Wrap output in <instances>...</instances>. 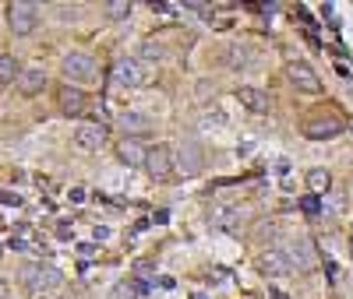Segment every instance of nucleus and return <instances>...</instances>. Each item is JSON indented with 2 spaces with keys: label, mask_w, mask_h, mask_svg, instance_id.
I'll list each match as a JSON object with an SVG mask.
<instances>
[{
  "label": "nucleus",
  "mask_w": 353,
  "mask_h": 299,
  "mask_svg": "<svg viewBox=\"0 0 353 299\" xmlns=\"http://www.w3.org/2000/svg\"><path fill=\"white\" fill-rule=\"evenodd\" d=\"M21 282H25L28 292L43 296V292H53L57 285H61L64 275H61V267H57V264H50V261H36V264H25V267H21Z\"/></svg>",
  "instance_id": "obj_1"
},
{
  "label": "nucleus",
  "mask_w": 353,
  "mask_h": 299,
  "mask_svg": "<svg viewBox=\"0 0 353 299\" xmlns=\"http://www.w3.org/2000/svg\"><path fill=\"white\" fill-rule=\"evenodd\" d=\"M149 67L141 64L138 56H121L113 64V81L117 85H124V88H141V85H149Z\"/></svg>",
  "instance_id": "obj_2"
},
{
  "label": "nucleus",
  "mask_w": 353,
  "mask_h": 299,
  "mask_svg": "<svg viewBox=\"0 0 353 299\" xmlns=\"http://www.w3.org/2000/svg\"><path fill=\"white\" fill-rule=\"evenodd\" d=\"M61 71H64V78H68V85L74 81V85H88V81H96V60L88 56V53H68L64 56V64H61Z\"/></svg>",
  "instance_id": "obj_3"
},
{
  "label": "nucleus",
  "mask_w": 353,
  "mask_h": 299,
  "mask_svg": "<svg viewBox=\"0 0 353 299\" xmlns=\"http://www.w3.org/2000/svg\"><path fill=\"white\" fill-rule=\"evenodd\" d=\"M173 169H176V159H173V148H170V144H156V148H149V155H145V173H149L156 184L170 179Z\"/></svg>",
  "instance_id": "obj_4"
},
{
  "label": "nucleus",
  "mask_w": 353,
  "mask_h": 299,
  "mask_svg": "<svg viewBox=\"0 0 353 299\" xmlns=\"http://www.w3.org/2000/svg\"><path fill=\"white\" fill-rule=\"evenodd\" d=\"M8 25H11L14 36H28L39 25V8L36 4H25V0H14V4L8 8Z\"/></svg>",
  "instance_id": "obj_5"
},
{
  "label": "nucleus",
  "mask_w": 353,
  "mask_h": 299,
  "mask_svg": "<svg viewBox=\"0 0 353 299\" xmlns=\"http://www.w3.org/2000/svg\"><path fill=\"white\" fill-rule=\"evenodd\" d=\"M286 257H290V264L297 267V272H314V267H318V250H314V243L307 236L290 239V243H286Z\"/></svg>",
  "instance_id": "obj_6"
},
{
  "label": "nucleus",
  "mask_w": 353,
  "mask_h": 299,
  "mask_svg": "<svg viewBox=\"0 0 353 299\" xmlns=\"http://www.w3.org/2000/svg\"><path fill=\"white\" fill-rule=\"evenodd\" d=\"M173 159H176V169H181L184 176H198V173L205 169V159H201V144H198L194 137H184V141H181V148L173 152Z\"/></svg>",
  "instance_id": "obj_7"
},
{
  "label": "nucleus",
  "mask_w": 353,
  "mask_h": 299,
  "mask_svg": "<svg viewBox=\"0 0 353 299\" xmlns=\"http://www.w3.org/2000/svg\"><path fill=\"white\" fill-rule=\"evenodd\" d=\"M286 78H290L293 88H301V92H321V78L314 74L311 64H304V60H293L286 67Z\"/></svg>",
  "instance_id": "obj_8"
},
{
  "label": "nucleus",
  "mask_w": 353,
  "mask_h": 299,
  "mask_svg": "<svg viewBox=\"0 0 353 299\" xmlns=\"http://www.w3.org/2000/svg\"><path fill=\"white\" fill-rule=\"evenodd\" d=\"M339 134H343L339 116H311L304 124V137H311V141H329V137H339Z\"/></svg>",
  "instance_id": "obj_9"
},
{
  "label": "nucleus",
  "mask_w": 353,
  "mask_h": 299,
  "mask_svg": "<svg viewBox=\"0 0 353 299\" xmlns=\"http://www.w3.org/2000/svg\"><path fill=\"white\" fill-rule=\"evenodd\" d=\"M258 267H261V275H269V278H283V275L293 272V264H290L286 250H265L261 261H258Z\"/></svg>",
  "instance_id": "obj_10"
},
{
  "label": "nucleus",
  "mask_w": 353,
  "mask_h": 299,
  "mask_svg": "<svg viewBox=\"0 0 353 299\" xmlns=\"http://www.w3.org/2000/svg\"><path fill=\"white\" fill-rule=\"evenodd\" d=\"M145 155H149V148H145L138 137H124L121 144H117V159H121L128 169H134V166H145Z\"/></svg>",
  "instance_id": "obj_11"
},
{
  "label": "nucleus",
  "mask_w": 353,
  "mask_h": 299,
  "mask_svg": "<svg viewBox=\"0 0 353 299\" xmlns=\"http://www.w3.org/2000/svg\"><path fill=\"white\" fill-rule=\"evenodd\" d=\"M57 106H61L64 116H81L85 113V92L74 85H64L61 92H57Z\"/></svg>",
  "instance_id": "obj_12"
},
{
  "label": "nucleus",
  "mask_w": 353,
  "mask_h": 299,
  "mask_svg": "<svg viewBox=\"0 0 353 299\" xmlns=\"http://www.w3.org/2000/svg\"><path fill=\"white\" fill-rule=\"evenodd\" d=\"M212 225L223 229V232H241V225H244V208H241V204L219 208V212L212 215Z\"/></svg>",
  "instance_id": "obj_13"
},
{
  "label": "nucleus",
  "mask_w": 353,
  "mask_h": 299,
  "mask_svg": "<svg viewBox=\"0 0 353 299\" xmlns=\"http://www.w3.org/2000/svg\"><path fill=\"white\" fill-rule=\"evenodd\" d=\"M106 141V127L103 124H88V127H78L74 134V144L81 152H99V144Z\"/></svg>",
  "instance_id": "obj_14"
},
{
  "label": "nucleus",
  "mask_w": 353,
  "mask_h": 299,
  "mask_svg": "<svg viewBox=\"0 0 353 299\" xmlns=\"http://www.w3.org/2000/svg\"><path fill=\"white\" fill-rule=\"evenodd\" d=\"M14 85H18V92H21V96H36V92H43V85H46V71H39V67H25V71H18Z\"/></svg>",
  "instance_id": "obj_15"
},
{
  "label": "nucleus",
  "mask_w": 353,
  "mask_h": 299,
  "mask_svg": "<svg viewBox=\"0 0 353 299\" xmlns=\"http://www.w3.org/2000/svg\"><path fill=\"white\" fill-rule=\"evenodd\" d=\"M237 99H241V106L251 109V113H269V96H265L261 88H254V85H241V88H237Z\"/></svg>",
  "instance_id": "obj_16"
},
{
  "label": "nucleus",
  "mask_w": 353,
  "mask_h": 299,
  "mask_svg": "<svg viewBox=\"0 0 353 299\" xmlns=\"http://www.w3.org/2000/svg\"><path fill=\"white\" fill-rule=\"evenodd\" d=\"M248 60H251V49H248L244 43H230V46H226V67H230V71H244Z\"/></svg>",
  "instance_id": "obj_17"
},
{
  "label": "nucleus",
  "mask_w": 353,
  "mask_h": 299,
  "mask_svg": "<svg viewBox=\"0 0 353 299\" xmlns=\"http://www.w3.org/2000/svg\"><path fill=\"white\" fill-rule=\"evenodd\" d=\"M307 187H311L314 194H329V190H332L329 169H307Z\"/></svg>",
  "instance_id": "obj_18"
},
{
  "label": "nucleus",
  "mask_w": 353,
  "mask_h": 299,
  "mask_svg": "<svg viewBox=\"0 0 353 299\" xmlns=\"http://www.w3.org/2000/svg\"><path fill=\"white\" fill-rule=\"evenodd\" d=\"M343 208H346V197H343V190H336V187L321 197V215H339Z\"/></svg>",
  "instance_id": "obj_19"
},
{
  "label": "nucleus",
  "mask_w": 353,
  "mask_h": 299,
  "mask_svg": "<svg viewBox=\"0 0 353 299\" xmlns=\"http://www.w3.org/2000/svg\"><path fill=\"white\" fill-rule=\"evenodd\" d=\"M121 127L138 134V131H149V127H152V120L145 116V113H121Z\"/></svg>",
  "instance_id": "obj_20"
},
{
  "label": "nucleus",
  "mask_w": 353,
  "mask_h": 299,
  "mask_svg": "<svg viewBox=\"0 0 353 299\" xmlns=\"http://www.w3.org/2000/svg\"><path fill=\"white\" fill-rule=\"evenodd\" d=\"M103 11H106V18H113V21L131 18V4H128V0H110V4H106Z\"/></svg>",
  "instance_id": "obj_21"
},
{
  "label": "nucleus",
  "mask_w": 353,
  "mask_h": 299,
  "mask_svg": "<svg viewBox=\"0 0 353 299\" xmlns=\"http://www.w3.org/2000/svg\"><path fill=\"white\" fill-rule=\"evenodd\" d=\"M198 124H201V127H226V113H223L219 106H212V109H205V113H201Z\"/></svg>",
  "instance_id": "obj_22"
},
{
  "label": "nucleus",
  "mask_w": 353,
  "mask_h": 299,
  "mask_svg": "<svg viewBox=\"0 0 353 299\" xmlns=\"http://www.w3.org/2000/svg\"><path fill=\"white\" fill-rule=\"evenodd\" d=\"M14 78H18V64H14V56L0 53V85H8V81H14Z\"/></svg>",
  "instance_id": "obj_23"
},
{
  "label": "nucleus",
  "mask_w": 353,
  "mask_h": 299,
  "mask_svg": "<svg viewBox=\"0 0 353 299\" xmlns=\"http://www.w3.org/2000/svg\"><path fill=\"white\" fill-rule=\"evenodd\" d=\"M106 299H138V289H134V282H117Z\"/></svg>",
  "instance_id": "obj_24"
},
{
  "label": "nucleus",
  "mask_w": 353,
  "mask_h": 299,
  "mask_svg": "<svg viewBox=\"0 0 353 299\" xmlns=\"http://www.w3.org/2000/svg\"><path fill=\"white\" fill-rule=\"evenodd\" d=\"M301 212L311 215V219L321 215V197H318V194H304V197H301Z\"/></svg>",
  "instance_id": "obj_25"
},
{
  "label": "nucleus",
  "mask_w": 353,
  "mask_h": 299,
  "mask_svg": "<svg viewBox=\"0 0 353 299\" xmlns=\"http://www.w3.org/2000/svg\"><path fill=\"white\" fill-rule=\"evenodd\" d=\"M159 56H163V43H156V39L141 43V64H145V60H159Z\"/></svg>",
  "instance_id": "obj_26"
},
{
  "label": "nucleus",
  "mask_w": 353,
  "mask_h": 299,
  "mask_svg": "<svg viewBox=\"0 0 353 299\" xmlns=\"http://www.w3.org/2000/svg\"><path fill=\"white\" fill-rule=\"evenodd\" d=\"M57 236L68 239V236H74V232H71V225H68V222H61V225H57Z\"/></svg>",
  "instance_id": "obj_27"
},
{
  "label": "nucleus",
  "mask_w": 353,
  "mask_h": 299,
  "mask_svg": "<svg viewBox=\"0 0 353 299\" xmlns=\"http://www.w3.org/2000/svg\"><path fill=\"white\" fill-rule=\"evenodd\" d=\"M152 11H159V14H173L176 8H173V4H152Z\"/></svg>",
  "instance_id": "obj_28"
},
{
  "label": "nucleus",
  "mask_w": 353,
  "mask_h": 299,
  "mask_svg": "<svg viewBox=\"0 0 353 299\" xmlns=\"http://www.w3.org/2000/svg\"><path fill=\"white\" fill-rule=\"evenodd\" d=\"M350 257H353V236H350Z\"/></svg>",
  "instance_id": "obj_29"
},
{
  "label": "nucleus",
  "mask_w": 353,
  "mask_h": 299,
  "mask_svg": "<svg viewBox=\"0 0 353 299\" xmlns=\"http://www.w3.org/2000/svg\"><path fill=\"white\" fill-rule=\"evenodd\" d=\"M0 296H4V282H0Z\"/></svg>",
  "instance_id": "obj_30"
},
{
  "label": "nucleus",
  "mask_w": 353,
  "mask_h": 299,
  "mask_svg": "<svg viewBox=\"0 0 353 299\" xmlns=\"http://www.w3.org/2000/svg\"><path fill=\"white\" fill-rule=\"evenodd\" d=\"M194 299H205V296H194Z\"/></svg>",
  "instance_id": "obj_31"
},
{
  "label": "nucleus",
  "mask_w": 353,
  "mask_h": 299,
  "mask_svg": "<svg viewBox=\"0 0 353 299\" xmlns=\"http://www.w3.org/2000/svg\"><path fill=\"white\" fill-rule=\"evenodd\" d=\"M0 254H4V250H0Z\"/></svg>",
  "instance_id": "obj_32"
}]
</instances>
